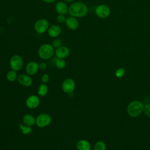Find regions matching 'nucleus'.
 <instances>
[{
    "mask_svg": "<svg viewBox=\"0 0 150 150\" xmlns=\"http://www.w3.org/2000/svg\"><path fill=\"white\" fill-rule=\"evenodd\" d=\"M47 34L51 38H57L62 33V28L58 25H53L49 26L47 30Z\"/></svg>",
    "mask_w": 150,
    "mask_h": 150,
    "instance_id": "4468645a",
    "label": "nucleus"
},
{
    "mask_svg": "<svg viewBox=\"0 0 150 150\" xmlns=\"http://www.w3.org/2000/svg\"><path fill=\"white\" fill-rule=\"evenodd\" d=\"M48 87L45 83L41 84L38 87V94L41 97H45L48 93Z\"/></svg>",
    "mask_w": 150,
    "mask_h": 150,
    "instance_id": "a211bd4d",
    "label": "nucleus"
},
{
    "mask_svg": "<svg viewBox=\"0 0 150 150\" xmlns=\"http://www.w3.org/2000/svg\"><path fill=\"white\" fill-rule=\"evenodd\" d=\"M56 20L57 21V23H60V24H63V23H65L66 20V18L65 16V15H59L58 14V15L56 16Z\"/></svg>",
    "mask_w": 150,
    "mask_h": 150,
    "instance_id": "393cba45",
    "label": "nucleus"
},
{
    "mask_svg": "<svg viewBox=\"0 0 150 150\" xmlns=\"http://www.w3.org/2000/svg\"><path fill=\"white\" fill-rule=\"evenodd\" d=\"M54 64L56 67L59 69H63L66 66V62L63 59H59L57 57L55 58Z\"/></svg>",
    "mask_w": 150,
    "mask_h": 150,
    "instance_id": "6ab92c4d",
    "label": "nucleus"
},
{
    "mask_svg": "<svg viewBox=\"0 0 150 150\" xmlns=\"http://www.w3.org/2000/svg\"><path fill=\"white\" fill-rule=\"evenodd\" d=\"M52 122L51 116L46 113H42L38 115L36 118V124L40 128L48 126Z\"/></svg>",
    "mask_w": 150,
    "mask_h": 150,
    "instance_id": "423d86ee",
    "label": "nucleus"
},
{
    "mask_svg": "<svg viewBox=\"0 0 150 150\" xmlns=\"http://www.w3.org/2000/svg\"><path fill=\"white\" fill-rule=\"evenodd\" d=\"M42 1L47 4H52V3L54 2L56 0H42Z\"/></svg>",
    "mask_w": 150,
    "mask_h": 150,
    "instance_id": "c85d7f7f",
    "label": "nucleus"
},
{
    "mask_svg": "<svg viewBox=\"0 0 150 150\" xmlns=\"http://www.w3.org/2000/svg\"><path fill=\"white\" fill-rule=\"evenodd\" d=\"M55 10L59 15H65L68 13L69 6L64 1H59L55 4Z\"/></svg>",
    "mask_w": 150,
    "mask_h": 150,
    "instance_id": "ddd939ff",
    "label": "nucleus"
},
{
    "mask_svg": "<svg viewBox=\"0 0 150 150\" xmlns=\"http://www.w3.org/2000/svg\"><path fill=\"white\" fill-rule=\"evenodd\" d=\"M39 69V64L35 61H30L28 62L25 67V71L29 76L35 75L38 72Z\"/></svg>",
    "mask_w": 150,
    "mask_h": 150,
    "instance_id": "f8f14e48",
    "label": "nucleus"
},
{
    "mask_svg": "<svg viewBox=\"0 0 150 150\" xmlns=\"http://www.w3.org/2000/svg\"><path fill=\"white\" fill-rule=\"evenodd\" d=\"M75 87L76 83L74 80L70 78L65 79L62 84V90L67 94L72 93L75 89Z\"/></svg>",
    "mask_w": 150,
    "mask_h": 150,
    "instance_id": "6e6552de",
    "label": "nucleus"
},
{
    "mask_svg": "<svg viewBox=\"0 0 150 150\" xmlns=\"http://www.w3.org/2000/svg\"><path fill=\"white\" fill-rule=\"evenodd\" d=\"M95 13L98 18H106L110 14V9L106 5L100 4L96 8Z\"/></svg>",
    "mask_w": 150,
    "mask_h": 150,
    "instance_id": "0eeeda50",
    "label": "nucleus"
},
{
    "mask_svg": "<svg viewBox=\"0 0 150 150\" xmlns=\"http://www.w3.org/2000/svg\"><path fill=\"white\" fill-rule=\"evenodd\" d=\"M65 25L69 29L71 30H76L79 28V22L76 18L70 16L69 17L66 18Z\"/></svg>",
    "mask_w": 150,
    "mask_h": 150,
    "instance_id": "9d476101",
    "label": "nucleus"
},
{
    "mask_svg": "<svg viewBox=\"0 0 150 150\" xmlns=\"http://www.w3.org/2000/svg\"><path fill=\"white\" fill-rule=\"evenodd\" d=\"M17 74L16 71L11 70L9 71L6 74V79L9 81H14L17 78Z\"/></svg>",
    "mask_w": 150,
    "mask_h": 150,
    "instance_id": "aec40b11",
    "label": "nucleus"
},
{
    "mask_svg": "<svg viewBox=\"0 0 150 150\" xmlns=\"http://www.w3.org/2000/svg\"><path fill=\"white\" fill-rule=\"evenodd\" d=\"M9 66L11 70L16 71L21 70L23 66V60L22 57L18 54L13 55L9 60Z\"/></svg>",
    "mask_w": 150,
    "mask_h": 150,
    "instance_id": "39448f33",
    "label": "nucleus"
},
{
    "mask_svg": "<svg viewBox=\"0 0 150 150\" xmlns=\"http://www.w3.org/2000/svg\"><path fill=\"white\" fill-rule=\"evenodd\" d=\"M40 104L39 98L35 95L29 96L26 100V105L30 109H35L37 108Z\"/></svg>",
    "mask_w": 150,
    "mask_h": 150,
    "instance_id": "9b49d317",
    "label": "nucleus"
},
{
    "mask_svg": "<svg viewBox=\"0 0 150 150\" xmlns=\"http://www.w3.org/2000/svg\"><path fill=\"white\" fill-rule=\"evenodd\" d=\"M143 112L148 117H150V103L146 104L144 107Z\"/></svg>",
    "mask_w": 150,
    "mask_h": 150,
    "instance_id": "a878e982",
    "label": "nucleus"
},
{
    "mask_svg": "<svg viewBox=\"0 0 150 150\" xmlns=\"http://www.w3.org/2000/svg\"><path fill=\"white\" fill-rule=\"evenodd\" d=\"M65 2H74L76 0H64Z\"/></svg>",
    "mask_w": 150,
    "mask_h": 150,
    "instance_id": "c756f323",
    "label": "nucleus"
},
{
    "mask_svg": "<svg viewBox=\"0 0 150 150\" xmlns=\"http://www.w3.org/2000/svg\"><path fill=\"white\" fill-rule=\"evenodd\" d=\"M144 105L139 101L134 100L130 102L127 108L128 114L132 117H137L143 112Z\"/></svg>",
    "mask_w": 150,
    "mask_h": 150,
    "instance_id": "f03ea898",
    "label": "nucleus"
},
{
    "mask_svg": "<svg viewBox=\"0 0 150 150\" xmlns=\"http://www.w3.org/2000/svg\"><path fill=\"white\" fill-rule=\"evenodd\" d=\"M125 73V70L122 67H120L115 70V75L117 78L122 77Z\"/></svg>",
    "mask_w": 150,
    "mask_h": 150,
    "instance_id": "5701e85b",
    "label": "nucleus"
},
{
    "mask_svg": "<svg viewBox=\"0 0 150 150\" xmlns=\"http://www.w3.org/2000/svg\"><path fill=\"white\" fill-rule=\"evenodd\" d=\"M19 127L21 130L22 131L23 134H26V135L29 134L30 133H31V132L32 131L31 127H30V126H28L26 125H23V124H20L19 125Z\"/></svg>",
    "mask_w": 150,
    "mask_h": 150,
    "instance_id": "4be33fe9",
    "label": "nucleus"
},
{
    "mask_svg": "<svg viewBox=\"0 0 150 150\" xmlns=\"http://www.w3.org/2000/svg\"><path fill=\"white\" fill-rule=\"evenodd\" d=\"M39 67L40 69H42V70L46 69L47 68V64L44 62H42L39 64Z\"/></svg>",
    "mask_w": 150,
    "mask_h": 150,
    "instance_id": "cd10ccee",
    "label": "nucleus"
},
{
    "mask_svg": "<svg viewBox=\"0 0 150 150\" xmlns=\"http://www.w3.org/2000/svg\"><path fill=\"white\" fill-rule=\"evenodd\" d=\"M18 81L19 84L25 87H29L32 83V78L28 75L21 74L17 77Z\"/></svg>",
    "mask_w": 150,
    "mask_h": 150,
    "instance_id": "2eb2a0df",
    "label": "nucleus"
},
{
    "mask_svg": "<svg viewBox=\"0 0 150 150\" xmlns=\"http://www.w3.org/2000/svg\"><path fill=\"white\" fill-rule=\"evenodd\" d=\"M41 80L43 83H46L49 80V76L47 74H43L42 76Z\"/></svg>",
    "mask_w": 150,
    "mask_h": 150,
    "instance_id": "bb28decb",
    "label": "nucleus"
},
{
    "mask_svg": "<svg viewBox=\"0 0 150 150\" xmlns=\"http://www.w3.org/2000/svg\"><path fill=\"white\" fill-rule=\"evenodd\" d=\"M88 12L87 6L80 1H74L69 6L68 13L70 16L77 18H82L87 15Z\"/></svg>",
    "mask_w": 150,
    "mask_h": 150,
    "instance_id": "f257e3e1",
    "label": "nucleus"
},
{
    "mask_svg": "<svg viewBox=\"0 0 150 150\" xmlns=\"http://www.w3.org/2000/svg\"><path fill=\"white\" fill-rule=\"evenodd\" d=\"M55 52L54 47L49 43H44L40 46L38 50L39 57L43 60L50 59Z\"/></svg>",
    "mask_w": 150,
    "mask_h": 150,
    "instance_id": "7ed1b4c3",
    "label": "nucleus"
},
{
    "mask_svg": "<svg viewBox=\"0 0 150 150\" xmlns=\"http://www.w3.org/2000/svg\"><path fill=\"white\" fill-rule=\"evenodd\" d=\"M33 28L36 32L39 34H43L47 31L49 28V22L46 19H39L35 22Z\"/></svg>",
    "mask_w": 150,
    "mask_h": 150,
    "instance_id": "20e7f679",
    "label": "nucleus"
},
{
    "mask_svg": "<svg viewBox=\"0 0 150 150\" xmlns=\"http://www.w3.org/2000/svg\"><path fill=\"white\" fill-rule=\"evenodd\" d=\"M70 50L69 48L66 46H61L56 48L54 52L55 56L59 59H65L70 54Z\"/></svg>",
    "mask_w": 150,
    "mask_h": 150,
    "instance_id": "1a4fd4ad",
    "label": "nucleus"
},
{
    "mask_svg": "<svg viewBox=\"0 0 150 150\" xmlns=\"http://www.w3.org/2000/svg\"><path fill=\"white\" fill-rule=\"evenodd\" d=\"M52 45L54 48H58L59 47L62 46V40L59 38H55L52 41Z\"/></svg>",
    "mask_w": 150,
    "mask_h": 150,
    "instance_id": "b1692460",
    "label": "nucleus"
},
{
    "mask_svg": "<svg viewBox=\"0 0 150 150\" xmlns=\"http://www.w3.org/2000/svg\"><path fill=\"white\" fill-rule=\"evenodd\" d=\"M23 122L28 126H33L36 123L35 118L30 114H26L23 117Z\"/></svg>",
    "mask_w": 150,
    "mask_h": 150,
    "instance_id": "f3484780",
    "label": "nucleus"
},
{
    "mask_svg": "<svg viewBox=\"0 0 150 150\" xmlns=\"http://www.w3.org/2000/svg\"><path fill=\"white\" fill-rule=\"evenodd\" d=\"M105 144L101 141H99L96 142L94 146V150H106Z\"/></svg>",
    "mask_w": 150,
    "mask_h": 150,
    "instance_id": "412c9836",
    "label": "nucleus"
},
{
    "mask_svg": "<svg viewBox=\"0 0 150 150\" xmlns=\"http://www.w3.org/2000/svg\"><path fill=\"white\" fill-rule=\"evenodd\" d=\"M76 148L77 150H90L91 145L88 141L84 139H81L77 142Z\"/></svg>",
    "mask_w": 150,
    "mask_h": 150,
    "instance_id": "dca6fc26",
    "label": "nucleus"
}]
</instances>
